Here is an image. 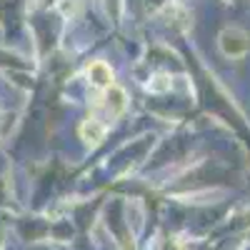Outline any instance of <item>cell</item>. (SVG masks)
Returning <instances> with one entry per match:
<instances>
[{
	"instance_id": "cell-2",
	"label": "cell",
	"mask_w": 250,
	"mask_h": 250,
	"mask_svg": "<svg viewBox=\"0 0 250 250\" xmlns=\"http://www.w3.org/2000/svg\"><path fill=\"white\" fill-rule=\"evenodd\" d=\"M88 75L98 88H105V85L113 83V73H110V68L105 65V62H93V65L88 68Z\"/></svg>"
},
{
	"instance_id": "cell-1",
	"label": "cell",
	"mask_w": 250,
	"mask_h": 250,
	"mask_svg": "<svg viewBox=\"0 0 250 250\" xmlns=\"http://www.w3.org/2000/svg\"><path fill=\"white\" fill-rule=\"evenodd\" d=\"M220 48L225 55H243L248 50V35L238 28H230L220 35Z\"/></svg>"
},
{
	"instance_id": "cell-3",
	"label": "cell",
	"mask_w": 250,
	"mask_h": 250,
	"mask_svg": "<svg viewBox=\"0 0 250 250\" xmlns=\"http://www.w3.org/2000/svg\"><path fill=\"white\" fill-rule=\"evenodd\" d=\"M80 135L83 138H85L88 143H100L103 140V135H105V125H100L98 120H88L85 125H83V128H80Z\"/></svg>"
}]
</instances>
